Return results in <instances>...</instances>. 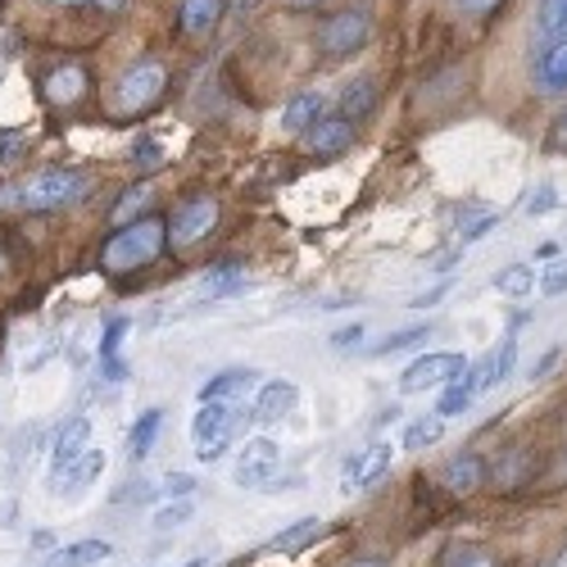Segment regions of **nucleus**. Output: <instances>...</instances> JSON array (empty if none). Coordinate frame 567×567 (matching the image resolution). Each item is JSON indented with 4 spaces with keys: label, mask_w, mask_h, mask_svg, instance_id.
Instances as JSON below:
<instances>
[{
    "label": "nucleus",
    "mask_w": 567,
    "mask_h": 567,
    "mask_svg": "<svg viewBox=\"0 0 567 567\" xmlns=\"http://www.w3.org/2000/svg\"><path fill=\"white\" fill-rule=\"evenodd\" d=\"M164 241H168V227L159 218H136L127 227H118L110 236V246L101 255V268L105 272H136V268H151L159 255H164Z\"/></svg>",
    "instance_id": "1"
},
{
    "label": "nucleus",
    "mask_w": 567,
    "mask_h": 567,
    "mask_svg": "<svg viewBox=\"0 0 567 567\" xmlns=\"http://www.w3.org/2000/svg\"><path fill=\"white\" fill-rule=\"evenodd\" d=\"M86 192H91L86 173H78V168H45V173H37V177H28L19 186L14 200H19V209L51 214V209H69V205L86 200Z\"/></svg>",
    "instance_id": "2"
},
{
    "label": "nucleus",
    "mask_w": 567,
    "mask_h": 567,
    "mask_svg": "<svg viewBox=\"0 0 567 567\" xmlns=\"http://www.w3.org/2000/svg\"><path fill=\"white\" fill-rule=\"evenodd\" d=\"M236 427H241V409H236L231 400H209V404H200V413H196V422H192L200 463H218V458L227 454Z\"/></svg>",
    "instance_id": "3"
},
{
    "label": "nucleus",
    "mask_w": 567,
    "mask_h": 567,
    "mask_svg": "<svg viewBox=\"0 0 567 567\" xmlns=\"http://www.w3.org/2000/svg\"><path fill=\"white\" fill-rule=\"evenodd\" d=\"M164 82H168V69L159 60H136L123 78H118V91H114V110L118 114H141L146 105H155L164 96Z\"/></svg>",
    "instance_id": "4"
},
{
    "label": "nucleus",
    "mask_w": 567,
    "mask_h": 567,
    "mask_svg": "<svg viewBox=\"0 0 567 567\" xmlns=\"http://www.w3.org/2000/svg\"><path fill=\"white\" fill-rule=\"evenodd\" d=\"M372 37V19L363 10H341L332 14L322 28H318V45H322V55H332V60H346V55H359L363 45Z\"/></svg>",
    "instance_id": "5"
},
{
    "label": "nucleus",
    "mask_w": 567,
    "mask_h": 567,
    "mask_svg": "<svg viewBox=\"0 0 567 567\" xmlns=\"http://www.w3.org/2000/svg\"><path fill=\"white\" fill-rule=\"evenodd\" d=\"M463 368H467L463 354H417L400 372V386L409 395H417V391H445V386H454L458 377H463Z\"/></svg>",
    "instance_id": "6"
},
{
    "label": "nucleus",
    "mask_w": 567,
    "mask_h": 567,
    "mask_svg": "<svg viewBox=\"0 0 567 567\" xmlns=\"http://www.w3.org/2000/svg\"><path fill=\"white\" fill-rule=\"evenodd\" d=\"M277 458H281L277 441H268V436L246 441L241 458H236V467H231V482L241 491H264L272 482V472H277Z\"/></svg>",
    "instance_id": "7"
},
{
    "label": "nucleus",
    "mask_w": 567,
    "mask_h": 567,
    "mask_svg": "<svg viewBox=\"0 0 567 567\" xmlns=\"http://www.w3.org/2000/svg\"><path fill=\"white\" fill-rule=\"evenodd\" d=\"M214 223H218V205H214L209 196H196V200H186V205L173 214V223H168V241H173L177 250H182V246H196Z\"/></svg>",
    "instance_id": "8"
},
{
    "label": "nucleus",
    "mask_w": 567,
    "mask_h": 567,
    "mask_svg": "<svg viewBox=\"0 0 567 567\" xmlns=\"http://www.w3.org/2000/svg\"><path fill=\"white\" fill-rule=\"evenodd\" d=\"M386 467H391V445H386V441H377V445H368V450H354V454L346 458V467H341V491L354 495V491L372 486Z\"/></svg>",
    "instance_id": "9"
},
{
    "label": "nucleus",
    "mask_w": 567,
    "mask_h": 567,
    "mask_svg": "<svg viewBox=\"0 0 567 567\" xmlns=\"http://www.w3.org/2000/svg\"><path fill=\"white\" fill-rule=\"evenodd\" d=\"M441 482H445L454 495H477V491L491 482V467H486V458H482L477 450H463V454H454V458L441 467Z\"/></svg>",
    "instance_id": "10"
},
{
    "label": "nucleus",
    "mask_w": 567,
    "mask_h": 567,
    "mask_svg": "<svg viewBox=\"0 0 567 567\" xmlns=\"http://www.w3.org/2000/svg\"><path fill=\"white\" fill-rule=\"evenodd\" d=\"M296 404H300V386L287 382V377H272V382L259 386V395L250 404V417L255 422H281V417H291Z\"/></svg>",
    "instance_id": "11"
},
{
    "label": "nucleus",
    "mask_w": 567,
    "mask_h": 567,
    "mask_svg": "<svg viewBox=\"0 0 567 567\" xmlns=\"http://www.w3.org/2000/svg\"><path fill=\"white\" fill-rule=\"evenodd\" d=\"M305 146L318 159H337V155H346L354 146V123H346V118H318L305 132Z\"/></svg>",
    "instance_id": "12"
},
{
    "label": "nucleus",
    "mask_w": 567,
    "mask_h": 567,
    "mask_svg": "<svg viewBox=\"0 0 567 567\" xmlns=\"http://www.w3.org/2000/svg\"><path fill=\"white\" fill-rule=\"evenodd\" d=\"M86 450H91V422H86V417H73L69 427L60 432L55 450H51V472H55V477H64V472H69Z\"/></svg>",
    "instance_id": "13"
},
{
    "label": "nucleus",
    "mask_w": 567,
    "mask_h": 567,
    "mask_svg": "<svg viewBox=\"0 0 567 567\" xmlns=\"http://www.w3.org/2000/svg\"><path fill=\"white\" fill-rule=\"evenodd\" d=\"M536 86L545 91V96H563L567 91V41H554L545 45V55L536 60Z\"/></svg>",
    "instance_id": "14"
},
{
    "label": "nucleus",
    "mask_w": 567,
    "mask_h": 567,
    "mask_svg": "<svg viewBox=\"0 0 567 567\" xmlns=\"http://www.w3.org/2000/svg\"><path fill=\"white\" fill-rule=\"evenodd\" d=\"M322 118V91H296V96L287 101V110H281V127H287L291 136H305L313 123Z\"/></svg>",
    "instance_id": "15"
},
{
    "label": "nucleus",
    "mask_w": 567,
    "mask_h": 567,
    "mask_svg": "<svg viewBox=\"0 0 567 567\" xmlns=\"http://www.w3.org/2000/svg\"><path fill=\"white\" fill-rule=\"evenodd\" d=\"M82 96H86V73L78 64H60L45 73V101L51 105H73Z\"/></svg>",
    "instance_id": "16"
},
{
    "label": "nucleus",
    "mask_w": 567,
    "mask_h": 567,
    "mask_svg": "<svg viewBox=\"0 0 567 567\" xmlns=\"http://www.w3.org/2000/svg\"><path fill=\"white\" fill-rule=\"evenodd\" d=\"M223 14H227V0H182L177 28H182L186 37H205Z\"/></svg>",
    "instance_id": "17"
},
{
    "label": "nucleus",
    "mask_w": 567,
    "mask_h": 567,
    "mask_svg": "<svg viewBox=\"0 0 567 567\" xmlns=\"http://www.w3.org/2000/svg\"><path fill=\"white\" fill-rule=\"evenodd\" d=\"M123 337H127V318H110L105 322V337H101V372L110 382H123L127 377V363H123Z\"/></svg>",
    "instance_id": "18"
},
{
    "label": "nucleus",
    "mask_w": 567,
    "mask_h": 567,
    "mask_svg": "<svg viewBox=\"0 0 567 567\" xmlns=\"http://www.w3.org/2000/svg\"><path fill=\"white\" fill-rule=\"evenodd\" d=\"M101 467H105V454H101V450H86V454L64 472V477H55V491H60V495H82L91 482L101 477Z\"/></svg>",
    "instance_id": "19"
},
{
    "label": "nucleus",
    "mask_w": 567,
    "mask_h": 567,
    "mask_svg": "<svg viewBox=\"0 0 567 567\" xmlns=\"http://www.w3.org/2000/svg\"><path fill=\"white\" fill-rule=\"evenodd\" d=\"M250 287V277H246V268H236V264H227V268H214L205 281H200V300H227V296H241Z\"/></svg>",
    "instance_id": "20"
},
{
    "label": "nucleus",
    "mask_w": 567,
    "mask_h": 567,
    "mask_svg": "<svg viewBox=\"0 0 567 567\" xmlns=\"http://www.w3.org/2000/svg\"><path fill=\"white\" fill-rule=\"evenodd\" d=\"M159 422H164V409H146V413L132 422V436H127V458H132V463H141V458L155 450V441H159Z\"/></svg>",
    "instance_id": "21"
},
{
    "label": "nucleus",
    "mask_w": 567,
    "mask_h": 567,
    "mask_svg": "<svg viewBox=\"0 0 567 567\" xmlns=\"http://www.w3.org/2000/svg\"><path fill=\"white\" fill-rule=\"evenodd\" d=\"M377 110V82L372 78H354L346 91H341V118L346 123H359Z\"/></svg>",
    "instance_id": "22"
},
{
    "label": "nucleus",
    "mask_w": 567,
    "mask_h": 567,
    "mask_svg": "<svg viewBox=\"0 0 567 567\" xmlns=\"http://www.w3.org/2000/svg\"><path fill=\"white\" fill-rule=\"evenodd\" d=\"M110 558V540H73L69 549H55L45 567H96Z\"/></svg>",
    "instance_id": "23"
},
{
    "label": "nucleus",
    "mask_w": 567,
    "mask_h": 567,
    "mask_svg": "<svg viewBox=\"0 0 567 567\" xmlns=\"http://www.w3.org/2000/svg\"><path fill=\"white\" fill-rule=\"evenodd\" d=\"M318 527H322L318 517H300V523H291L287 532H277L259 554H296V549H305V545L318 536Z\"/></svg>",
    "instance_id": "24"
},
{
    "label": "nucleus",
    "mask_w": 567,
    "mask_h": 567,
    "mask_svg": "<svg viewBox=\"0 0 567 567\" xmlns=\"http://www.w3.org/2000/svg\"><path fill=\"white\" fill-rule=\"evenodd\" d=\"M441 436H445V417L422 413V417H413L409 427L400 432V445H404V450H432Z\"/></svg>",
    "instance_id": "25"
},
{
    "label": "nucleus",
    "mask_w": 567,
    "mask_h": 567,
    "mask_svg": "<svg viewBox=\"0 0 567 567\" xmlns=\"http://www.w3.org/2000/svg\"><path fill=\"white\" fill-rule=\"evenodd\" d=\"M255 382V372L250 368H227V372H218V377H209V382L196 391L200 395V404H209V400H231L241 386H250Z\"/></svg>",
    "instance_id": "26"
},
{
    "label": "nucleus",
    "mask_w": 567,
    "mask_h": 567,
    "mask_svg": "<svg viewBox=\"0 0 567 567\" xmlns=\"http://www.w3.org/2000/svg\"><path fill=\"white\" fill-rule=\"evenodd\" d=\"M536 32L549 45L567 41V0H536Z\"/></svg>",
    "instance_id": "27"
},
{
    "label": "nucleus",
    "mask_w": 567,
    "mask_h": 567,
    "mask_svg": "<svg viewBox=\"0 0 567 567\" xmlns=\"http://www.w3.org/2000/svg\"><path fill=\"white\" fill-rule=\"evenodd\" d=\"M495 291H499V296H513V300L532 296V291H536L532 264H508V268H499V277H495Z\"/></svg>",
    "instance_id": "28"
},
{
    "label": "nucleus",
    "mask_w": 567,
    "mask_h": 567,
    "mask_svg": "<svg viewBox=\"0 0 567 567\" xmlns=\"http://www.w3.org/2000/svg\"><path fill=\"white\" fill-rule=\"evenodd\" d=\"M432 337V327L427 322H417V327H404V332H391V337H382L372 350H368V359H391L395 350H409V346H417V341H427Z\"/></svg>",
    "instance_id": "29"
},
{
    "label": "nucleus",
    "mask_w": 567,
    "mask_h": 567,
    "mask_svg": "<svg viewBox=\"0 0 567 567\" xmlns=\"http://www.w3.org/2000/svg\"><path fill=\"white\" fill-rule=\"evenodd\" d=\"M463 372H467V368H463ZM472 400H477V386H472L467 377H458L454 386L441 391V400H436V417H454V413H463Z\"/></svg>",
    "instance_id": "30"
},
{
    "label": "nucleus",
    "mask_w": 567,
    "mask_h": 567,
    "mask_svg": "<svg viewBox=\"0 0 567 567\" xmlns=\"http://www.w3.org/2000/svg\"><path fill=\"white\" fill-rule=\"evenodd\" d=\"M151 196H155V186H151V182H136V186H132V192H123V200L114 205V223H118V227L136 223V214H141V209H146V205H151Z\"/></svg>",
    "instance_id": "31"
},
{
    "label": "nucleus",
    "mask_w": 567,
    "mask_h": 567,
    "mask_svg": "<svg viewBox=\"0 0 567 567\" xmlns=\"http://www.w3.org/2000/svg\"><path fill=\"white\" fill-rule=\"evenodd\" d=\"M155 491H164L159 499H192V491H196V477H192V472H168V477H164Z\"/></svg>",
    "instance_id": "32"
},
{
    "label": "nucleus",
    "mask_w": 567,
    "mask_h": 567,
    "mask_svg": "<svg viewBox=\"0 0 567 567\" xmlns=\"http://www.w3.org/2000/svg\"><path fill=\"white\" fill-rule=\"evenodd\" d=\"M192 508H196L192 499H173L168 508H159V513H155V532H173V527H182L186 517H192Z\"/></svg>",
    "instance_id": "33"
},
{
    "label": "nucleus",
    "mask_w": 567,
    "mask_h": 567,
    "mask_svg": "<svg viewBox=\"0 0 567 567\" xmlns=\"http://www.w3.org/2000/svg\"><path fill=\"white\" fill-rule=\"evenodd\" d=\"M536 287L545 291V300H554V296H563V291H567V259H554V264L545 268V277L536 281Z\"/></svg>",
    "instance_id": "34"
},
{
    "label": "nucleus",
    "mask_w": 567,
    "mask_h": 567,
    "mask_svg": "<svg viewBox=\"0 0 567 567\" xmlns=\"http://www.w3.org/2000/svg\"><path fill=\"white\" fill-rule=\"evenodd\" d=\"M554 209H558V186L554 182H540L536 192H532V200H527V214L540 218V214H554Z\"/></svg>",
    "instance_id": "35"
},
{
    "label": "nucleus",
    "mask_w": 567,
    "mask_h": 567,
    "mask_svg": "<svg viewBox=\"0 0 567 567\" xmlns=\"http://www.w3.org/2000/svg\"><path fill=\"white\" fill-rule=\"evenodd\" d=\"M445 567H499V558L486 549H458V554H450Z\"/></svg>",
    "instance_id": "36"
},
{
    "label": "nucleus",
    "mask_w": 567,
    "mask_h": 567,
    "mask_svg": "<svg viewBox=\"0 0 567 567\" xmlns=\"http://www.w3.org/2000/svg\"><path fill=\"white\" fill-rule=\"evenodd\" d=\"M19 151H23V132L19 127H6V132H0V164H14Z\"/></svg>",
    "instance_id": "37"
},
{
    "label": "nucleus",
    "mask_w": 567,
    "mask_h": 567,
    "mask_svg": "<svg viewBox=\"0 0 567 567\" xmlns=\"http://www.w3.org/2000/svg\"><path fill=\"white\" fill-rule=\"evenodd\" d=\"M454 291V277H445V281H436L432 291H422V296H413V309H427V305H436V300H445Z\"/></svg>",
    "instance_id": "38"
},
{
    "label": "nucleus",
    "mask_w": 567,
    "mask_h": 567,
    "mask_svg": "<svg viewBox=\"0 0 567 567\" xmlns=\"http://www.w3.org/2000/svg\"><path fill=\"white\" fill-rule=\"evenodd\" d=\"M132 159H136V164H159V159H164V151H159V141H146V136H141V141H136V146H132Z\"/></svg>",
    "instance_id": "39"
},
{
    "label": "nucleus",
    "mask_w": 567,
    "mask_h": 567,
    "mask_svg": "<svg viewBox=\"0 0 567 567\" xmlns=\"http://www.w3.org/2000/svg\"><path fill=\"white\" fill-rule=\"evenodd\" d=\"M454 6H458L463 14H472V19H491V14L499 10V0H454Z\"/></svg>",
    "instance_id": "40"
},
{
    "label": "nucleus",
    "mask_w": 567,
    "mask_h": 567,
    "mask_svg": "<svg viewBox=\"0 0 567 567\" xmlns=\"http://www.w3.org/2000/svg\"><path fill=\"white\" fill-rule=\"evenodd\" d=\"M491 227H495V214H486V218H477V223H467L458 236H463V241H477V236H486Z\"/></svg>",
    "instance_id": "41"
},
{
    "label": "nucleus",
    "mask_w": 567,
    "mask_h": 567,
    "mask_svg": "<svg viewBox=\"0 0 567 567\" xmlns=\"http://www.w3.org/2000/svg\"><path fill=\"white\" fill-rule=\"evenodd\" d=\"M259 6H264V0H227V14L231 19H250Z\"/></svg>",
    "instance_id": "42"
},
{
    "label": "nucleus",
    "mask_w": 567,
    "mask_h": 567,
    "mask_svg": "<svg viewBox=\"0 0 567 567\" xmlns=\"http://www.w3.org/2000/svg\"><path fill=\"white\" fill-rule=\"evenodd\" d=\"M558 359H563V350H558V346H554L549 354H540V363L532 368V377H536V382H540V377H545V372H554V368H558Z\"/></svg>",
    "instance_id": "43"
},
{
    "label": "nucleus",
    "mask_w": 567,
    "mask_h": 567,
    "mask_svg": "<svg viewBox=\"0 0 567 567\" xmlns=\"http://www.w3.org/2000/svg\"><path fill=\"white\" fill-rule=\"evenodd\" d=\"M359 337H363V322H350V327H341V332L332 337V346L341 350V346H350V341H359Z\"/></svg>",
    "instance_id": "44"
},
{
    "label": "nucleus",
    "mask_w": 567,
    "mask_h": 567,
    "mask_svg": "<svg viewBox=\"0 0 567 567\" xmlns=\"http://www.w3.org/2000/svg\"><path fill=\"white\" fill-rule=\"evenodd\" d=\"M549 491H567V454H563V463L554 467V477H549Z\"/></svg>",
    "instance_id": "45"
},
{
    "label": "nucleus",
    "mask_w": 567,
    "mask_h": 567,
    "mask_svg": "<svg viewBox=\"0 0 567 567\" xmlns=\"http://www.w3.org/2000/svg\"><path fill=\"white\" fill-rule=\"evenodd\" d=\"M536 259H540V264H554V259H558V241H540V246H536Z\"/></svg>",
    "instance_id": "46"
},
{
    "label": "nucleus",
    "mask_w": 567,
    "mask_h": 567,
    "mask_svg": "<svg viewBox=\"0 0 567 567\" xmlns=\"http://www.w3.org/2000/svg\"><path fill=\"white\" fill-rule=\"evenodd\" d=\"M28 545H32V549H51V545H55V536H51V532H37Z\"/></svg>",
    "instance_id": "47"
},
{
    "label": "nucleus",
    "mask_w": 567,
    "mask_h": 567,
    "mask_svg": "<svg viewBox=\"0 0 567 567\" xmlns=\"http://www.w3.org/2000/svg\"><path fill=\"white\" fill-rule=\"evenodd\" d=\"M554 146L567 151V118H558V127H554Z\"/></svg>",
    "instance_id": "48"
},
{
    "label": "nucleus",
    "mask_w": 567,
    "mask_h": 567,
    "mask_svg": "<svg viewBox=\"0 0 567 567\" xmlns=\"http://www.w3.org/2000/svg\"><path fill=\"white\" fill-rule=\"evenodd\" d=\"M346 567H391L386 558H354V563H346Z\"/></svg>",
    "instance_id": "49"
},
{
    "label": "nucleus",
    "mask_w": 567,
    "mask_h": 567,
    "mask_svg": "<svg viewBox=\"0 0 567 567\" xmlns=\"http://www.w3.org/2000/svg\"><path fill=\"white\" fill-rule=\"evenodd\" d=\"M309 6H318V0H291V10H309Z\"/></svg>",
    "instance_id": "50"
},
{
    "label": "nucleus",
    "mask_w": 567,
    "mask_h": 567,
    "mask_svg": "<svg viewBox=\"0 0 567 567\" xmlns=\"http://www.w3.org/2000/svg\"><path fill=\"white\" fill-rule=\"evenodd\" d=\"M554 567H567V545H563V554L554 558Z\"/></svg>",
    "instance_id": "51"
},
{
    "label": "nucleus",
    "mask_w": 567,
    "mask_h": 567,
    "mask_svg": "<svg viewBox=\"0 0 567 567\" xmlns=\"http://www.w3.org/2000/svg\"><path fill=\"white\" fill-rule=\"evenodd\" d=\"M101 6H105V10H118V6H123V0H101Z\"/></svg>",
    "instance_id": "52"
},
{
    "label": "nucleus",
    "mask_w": 567,
    "mask_h": 567,
    "mask_svg": "<svg viewBox=\"0 0 567 567\" xmlns=\"http://www.w3.org/2000/svg\"><path fill=\"white\" fill-rule=\"evenodd\" d=\"M55 6H82V0H55Z\"/></svg>",
    "instance_id": "53"
},
{
    "label": "nucleus",
    "mask_w": 567,
    "mask_h": 567,
    "mask_svg": "<svg viewBox=\"0 0 567 567\" xmlns=\"http://www.w3.org/2000/svg\"><path fill=\"white\" fill-rule=\"evenodd\" d=\"M186 567H205V558H192V563H186Z\"/></svg>",
    "instance_id": "54"
}]
</instances>
